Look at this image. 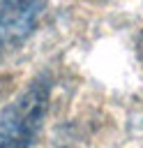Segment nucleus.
I'll return each mask as SVG.
<instances>
[{"mask_svg": "<svg viewBox=\"0 0 143 148\" xmlns=\"http://www.w3.org/2000/svg\"><path fill=\"white\" fill-rule=\"evenodd\" d=\"M46 109V86L32 83L0 118V148H28Z\"/></svg>", "mask_w": 143, "mask_h": 148, "instance_id": "obj_1", "label": "nucleus"}, {"mask_svg": "<svg viewBox=\"0 0 143 148\" xmlns=\"http://www.w3.org/2000/svg\"><path fill=\"white\" fill-rule=\"evenodd\" d=\"M42 9V2H0V56L25 42Z\"/></svg>", "mask_w": 143, "mask_h": 148, "instance_id": "obj_2", "label": "nucleus"}]
</instances>
